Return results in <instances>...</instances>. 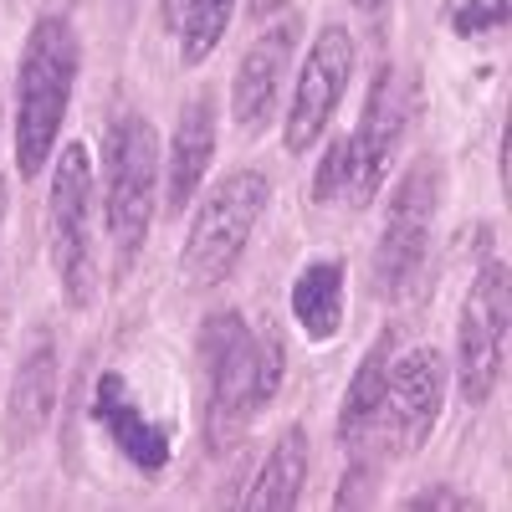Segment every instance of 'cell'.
Instances as JSON below:
<instances>
[{
    "label": "cell",
    "mask_w": 512,
    "mask_h": 512,
    "mask_svg": "<svg viewBox=\"0 0 512 512\" xmlns=\"http://www.w3.org/2000/svg\"><path fill=\"white\" fill-rule=\"evenodd\" d=\"M195 359H200L205 446L221 456V451L241 446L246 425L277 400L282 379H287V344L277 328H251L246 313L226 308L200 323Z\"/></svg>",
    "instance_id": "obj_1"
},
{
    "label": "cell",
    "mask_w": 512,
    "mask_h": 512,
    "mask_svg": "<svg viewBox=\"0 0 512 512\" xmlns=\"http://www.w3.org/2000/svg\"><path fill=\"white\" fill-rule=\"evenodd\" d=\"M82 72V47L67 11L36 16L16 62V169L36 180L62 144V123L72 108V88Z\"/></svg>",
    "instance_id": "obj_2"
},
{
    "label": "cell",
    "mask_w": 512,
    "mask_h": 512,
    "mask_svg": "<svg viewBox=\"0 0 512 512\" xmlns=\"http://www.w3.org/2000/svg\"><path fill=\"white\" fill-rule=\"evenodd\" d=\"M47 236H52V272L67 308H93L103 287L98 262V169L88 144H62L52 169V200H47Z\"/></svg>",
    "instance_id": "obj_3"
},
{
    "label": "cell",
    "mask_w": 512,
    "mask_h": 512,
    "mask_svg": "<svg viewBox=\"0 0 512 512\" xmlns=\"http://www.w3.org/2000/svg\"><path fill=\"white\" fill-rule=\"evenodd\" d=\"M272 205V180L262 169H231V175L210 190L200 205H195V221L185 231V246H180V277L185 287L195 292H210L221 287L256 236Z\"/></svg>",
    "instance_id": "obj_4"
},
{
    "label": "cell",
    "mask_w": 512,
    "mask_h": 512,
    "mask_svg": "<svg viewBox=\"0 0 512 512\" xmlns=\"http://www.w3.org/2000/svg\"><path fill=\"white\" fill-rule=\"evenodd\" d=\"M159 134L144 113H118L103 139V221L113 236V262L128 272L154 226L159 195Z\"/></svg>",
    "instance_id": "obj_5"
},
{
    "label": "cell",
    "mask_w": 512,
    "mask_h": 512,
    "mask_svg": "<svg viewBox=\"0 0 512 512\" xmlns=\"http://www.w3.org/2000/svg\"><path fill=\"white\" fill-rule=\"evenodd\" d=\"M441 190H446V169L436 154H420L395 180L390 210H384V231L374 241V292L390 297V303L415 292V282L425 272L431 231L441 216Z\"/></svg>",
    "instance_id": "obj_6"
},
{
    "label": "cell",
    "mask_w": 512,
    "mask_h": 512,
    "mask_svg": "<svg viewBox=\"0 0 512 512\" xmlns=\"http://www.w3.org/2000/svg\"><path fill=\"white\" fill-rule=\"evenodd\" d=\"M507 333H512V277L502 262H482L472 287L461 297L456 318V395L461 405H487L502 384L507 359Z\"/></svg>",
    "instance_id": "obj_7"
},
{
    "label": "cell",
    "mask_w": 512,
    "mask_h": 512,
    "mask_svg": "<svg viewBox=\"0 0 512 512\" xmlns=\"http://www.w3.org/2000/svg\"><path fill=\"white\" fill-rule=\"evenodd\" d=\"M354 62H359V47L344 26H323L313 36L308 62L297 67L292 98H287V113H282V149L287 154H308L328 134L338 103L349 98Z\"/></svg>",
    "instance_id": "obj_8"
},
{
    "label": "cell",
    "mask_w": 512,
    "mask_h": 512,
    "mask_svg": "<svg viewBox=\"0 0 512 512\" xmlns=\"http://www.w3.org/2000/svg\"><path fill=\"white\" fill-rule=\"evenodd\" d=\"M446 390H451V364L441 349H410L405 359H395L379 405V451L415 456L436 436Z\"/></svg>",
    "instance_id": "obj_9"
},
{
    "label": "cell",
    "mask_w": 512,
    "mask_h": 512,
    "mask_svg": "<svg viewBox=\"0 0 512 512\" xmlns=\"http://www.w3.org/2000/svg\"><path fill=\"white\" fill-rule=\"evenodd\" d=\"M410 113H415V88L405 82L400 67L384 62L369 98H364L354 134H344L349 139V200L354 205L379 195L384 175H390V159L400 154V144L410 134Z\"/></svg>",
    "instance_id": "obj_10"
},
{
    "label": "cell",
    "mask_w": 512,
    "mask_h": 512,
    "mask_svg": "<svg viewBox=\"0 0 512 512\" xmlns=\"http://www.w3.org/2000/svg\"><path fill=\"white\" fill-rule=\"evenodd\" d=\"M93 420H98V431L113 441V451L134 466V472L144 477H159L169 456H175V446H169V431L139 405V395L128 390V379L118 369H103L93 379V400H88Z\"/></svg>",
    "instance_id": "obj_11"
},
{
    "label": "cell",
    "mask_w": 512,
    "mask_h": 512,
    "mask_svg": "<svg viewBox=\"0 0 512 512\" xmlns=\"http://www.w3.org/2000/svg\"><path fill=\"white\" fill-rule=\"evenodd\" d=\"M297 16H282L272 21L262 36L246 47L241 67H236V82H231V113L246 134H256L272 113H277V98L287 88V72H292V52H297Z\"/></svg>",
    "instance_id": "obj_12"
},
{
    "label": "cell",
    "mask_w": 512,
    "mask_h": 512,
    "mask_svg": "<svg viewBox=\"0 0 512 512\" xmlns=\"http://www.w3.org/2000/svg\"><path fill=\"white\" fill-rule=\"evenodd\" d=\"M210 159H216V93H195L175 118L169 149L159 154V185L169 216H185V205H195L210 175Z\"/></svg>",
    "instance_id": "obj_13"
},
{
    "label": "cell",
    "mask_w": 512,
    "mask_h": 512,
    "mask_svg": "<svg viewBox=\"0 0 512 512\" xmlns=\"http://www.w3.org/2000/svg\"><path fill=\"white\" fill-rule=\"evenodd\" d=\"M57 390H62V349L52 333H36L31 349L11 379V400H6V441L21 451L31 446L57 415Z\"/></svg>",
    "instance_id": "obj_14"
},
{
    "label": "cell",
    "mask_w": 512,
    "mask_h": 512,
    "mask_svg": "<svg viewBox=\"0 0 512 512\" xmlns=\"http://www.w3.org/2000/svg\"><path fill=\"white\" fill-rule=\"evenodd\" d=\"M400 333L395 328H379V338L364 349L349 390H344V410H338V446L349 456L369 451L379 441V405H384V379H390V359H395Z\"/></svg>",
    "instance_id": "obj_15"
},
{
    "label": "cell",
    "mask_w": 512,
    "mask_h": 512,
    "mask_svg": "<svg viewBox=\"0 0 512 512\" xmlns=\"http://www.w3.org/2000/svg\"><path fill=\"white\" fill-rule=\"evenodd\" d=\"M344 297H349V267L338 256H313L303 262V272L292 277L287 308L297 318V328L308 333V344H328L344 328Z\"/></svg>",
    "instance_id": "obj_16"
},
{
    "label": "cell",
    "mask_w": 512,
    "mask_h": 512,
    "mask_svg": "<svg viewBox=\"0 0 512 512\" xmlns=\"http://www.w3.org/2000/svg\"><path fill=\"white\" fill-rule=\"evenodd\" d=\"M308 466H313L308 431H303V425H287V431L272 441L267 461L256 466V482H251V492H246V507H251V512H292L297 502H303Z\"/></svg>",
    "instance_id": "obj_17"
},
{
    "label": "cell",
    "mask_w": 512,
    "mask_h": 512,
    "mask_svg": "<svg viewBox=\"0 0 512 512\" xmlns=\"http://www.w3.org/2000/svg\"><path fill=\"white\" fill-rule=\"evenodd\" d=\"M231 16H236V0H180L175 6V41H180V62L185 67H200L216 57V47L231 31Z\"/></svg>",
    "instance_id": "obj_18"
},
{
    "label": "cell",
    "mask_w": 512,
    "mask_h": 512,
    "mask_svg": "<svg viewBox=\"0 0 512 512\" xmlns=\"http://www.w3.org/2000/svg\"><path fill=\"white\" fill-rule=\"evenodd\" d=\"M507 6L512 0H456L451 6V31L456 36H492L507 26Z\"/></svg>",
    "instance_id": "obj_19"
},
{
    "label": "cell",
    "mask_w": 512,
    "mask_h": 512,
    "mask_svg": "<svg viewBox=\"0 0 512 512\" xmlns=\"http://www.w3.org/2000/svg\"><path fill=\"white\" fill-rule=\"evenodd\" d=\"M405 512H482V502L472 492H456L451 482H431L425 492L405 497Z\"/></svg>",
    "instance_id": "obj_20"
},
{
    "label": "cell",
    "mask_w": 512,
    "mask_h": 512,
    "mask_svg": "<svg viewBox=\"0 0 512 512\" xmlns=\"http://www.w3.org/2000/svg\"><path fill=\"white\" fill-rule=\"evenodd\" d=\"M349 6H354V11H384L390 0H349Z\"/></svg>",
    "instance_id": "obj_21"
},
{
    "label": "cell",
    "mask_w": 512,
    "mask_h": 512,
    "mask_svg": "<svg viewBox=\"0 0 512 512\" xmlns=\"http://www.w3.org/2000/svg\"><path fill=\"white\" fill-rule=\"evenodd\" d=\"M6 205H11V195H6V175H0V231H6Z\"/></svg>",
    "instance_id": "obj_22"
},
{
    "label": "cell",
    "mask_w": 512,
    "mask_h": 512,
    "mask_svg": "<svg viewBox=\"0 0 512 512\" xmlns=\"http://www.w3.org/2000/svg\"><path fill=\"white\" fill-rule=\"evenodd\" d=\"M57 6H62V11H72V6H77V0H57Z\"/></svg>",
    "instance_id": "obj_23"
}]
</instances>
